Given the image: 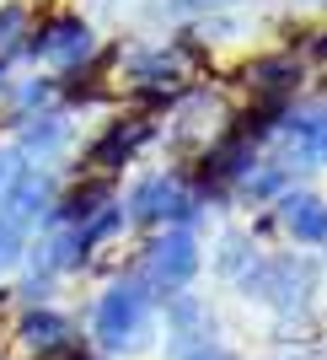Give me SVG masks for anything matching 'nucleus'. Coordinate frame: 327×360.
<instances>
[{"instance_id":"0eeeda50","label":"nucleus","mask_w":327,"mask_h":360,"mask_svg":"<svg viewBox=\"0 0 327 360\" xmlns=\"http://www.w3.org/2000/svg\"><path fill=\"white\" fill-rule=\"evenodd\" d=\"M279 221L295 242H327V205L316 194H284L279 199Z\"/></svg>"},{"instance_id":"ddd939ff","label":"nucleus","mask_w":327,"mask_h":360,"mask_svg":"<svg viewBox=\"0 0 327 360\" xmlns=\"http://www.w3.org/2000/svg\"><path fill=\"white\" fill-rule=\"evenodd\" d=\"M22 32H27V6H6V11H0V54H11V49L27 44Z\"/></svg>"},{"instance_id":"f3484780","label":"nucleus","mask_w":327,"mask_h":360,"mask_svg":"<svg viewBox=\"0 0 327 360\" xmlns=\"http://www.w3.org/2000/svg\"><path fill=\"white\" fill-rule=\"evenodd\" d=\"M188 6H204V0H188ZM209 6H215V0H209Z\"/></svg>"},{"instance_id":"f03ea898","label":"nucleus","mask_w":327,"mask_h":360,"mask_svg":"<svg viewBox=\"0 0 327 360\" xmlns=\"http://www.w3.org/2000/svg\"><path fill=\"white\" fill-rule=\"evenodd\" d=\"M194 274H199V242L188 231L156 237L145 248V258H140V285H150V290H182Z\"/></svg>"},{"instance_id":"a211bd4d","label":"nucleus","mask_w":327,"mask_h":360,"mask_svg":"<svg viewBox=\"0 0 327 360\" xmlns=\"http://www.w3.org/2000/svg\"><path fill=\"white\" fill-rule=\"evenodd\" d=\"M0 86H6V70H0Z\"/></svg>"},{"instance_id":"423d86ee","label":"nucleus","mask_w":327,"mask_h":360,"mask_svg":"<svg viewBox=\"0 0 327 360\" xmlns=\"http://www.w3.org/2000/svg\"><path fill=\"white\" fill-rule=\"evenodd\" d=\"M48 199H54V178L32 167V172H16V178L6 183V199H0V205H6L16 221H38V215L48 210Z\"/></svg>"},{"instance_id":"39448f33","label":"nucleus","mask_w":327,"mask_h":360,"mask_svg":"<svg viewBox=\"0 0 327 360\" xmlns=\"http://www.w3.org/2000/svg\"><path fill=\"white\" fill-rule=\"evenodd\" d=\"M22 345L38 349V360H75L81 333H75V323L60 317V312H32L27 323H22Z\"/></svg>"},{"instance_id":"2eb2a0df","label":"nucleus","mask_w":327,"mask_h":360,"mask_svg":"<svg viewBox=\"0 0 327 360\" xmlns=\"http://www.w3.org/2000/svg\"><path fill=\"white\" fill-rule=\"evenodd\" d=\"M16 172H22V167H16V156H11V150H0V194H6V183H11Z\"/></svg>"},{"instance_id":"9b49d317","label":"nucleus","mask_w":327,"mask_h":360,"mask_svg":"<svg viewBox=\"0 0 327 360\" xmlns=\"http://www.w3.org/2000/svg\"><path fill=\"white\" fill-rule=\"evenodd\" d=\"M253 86L263 91V97H268L274 108H279V97H284L290 86H295V65H290V60H263V65L253 70Z\"/></svg>"},{"instance_id":"dca6fc26","label":"nucleus","mask_w":327,"mask_h":360,"mask_svg":"<svg viewBox=\"0 0 327 360\" xmlns=\"http://www.w3.org/2000/svg\"><path fill=\"white\" fill-rule=\"evenodd\" d=\"M188 360H231V355H225V349H194Z\"/></svg>"},{"instance_id":"6e6552de","label":"nucleus","mask_w":327,"mask_h":360,"mask_svg":"<svg viewBox=\"0 0 327 360\" xmlns=\"http://www.w3.org/2000/svg\"><path fill=\"white\" fill-rule=\"evenodd\" d=\"M284 135H290V146H295L300 156L327 162V103H312V108H300V113H290Z\"/></svg>"},{"instance_id":"f8f14e48","label":"nucleus","mask_w":327,"mask_h":360,"mask_svg":"<svg viewBox=\"0 0 327 360\" xmlns=\"http://www.w3.org/2000/svg\"><path fill=\"white\" fill-rule=\"evenodd\" d=\"M22 146H27L32 156L60 150V146H65V119H60V113H44L38 124H27V129H22Z\"/></svg>"},{"instance_id":"6ab92c4d","label":"nucleus","mask_w":327,"mask_h":360,"mask_svg":"<svg viewBox=\"0 0 327 360\" xmlns=\"http://www.w3.org/2000/svg\"><path fill=\"white\" fill-rule=\"evenodd\" d=\"M322 54H327V38H322Z\"/></svg>"},{"instance_id":"f257e3e1","label":"nucleus","mask_w":327,"mask_h":360,"mask_svg":"<svg viewBox=\"0 0 327 360\" xmlns=\"http://www.w3.org/2000/svg\"><path fill=\"white\" fill-rule=\"evenodd\" d=\"M145 317H150V290L140 285V280H119V285L102 290L91 328H97V339H102L107 349H119V345H134V339H140Z\"/></svg>"},{"instance_id":"4468645a","label":"nucleus","mask_w":327,"mask_h":360,"mask_svg":"<svg viewBox=\"0 0 327 360\" xmlns=\"http://www.w3.org/2000/svg\"><path fill=\"white\" fill-rule=\"evenodd\" d=\"M22 231H27V221H16V215L0 205V269H6V264L22 253Z\"/></svg>"},{"instance_id":"9d476101","label":"nucleus","mask_w":327,"mask_h":360,"mask_svg":"<svg viewBox=\"0 0 327 360\" xmlns=\"http://www.w3.org/2000/svg\"><path fill=\"white\" fill-rule=\"evenodd\" d=\"M129 75H134L145 91H156V97H161V91H178V81H182V70H178V60H172V54H134V60H129Z\"/></svg>"},{"instance_id":"1a4fd4ad","label":"nucleus","mask_w":327,"mask_h":360,"mask_svg":"<svg viewBox=\"0 0 327 360\" xmlns=\"http://www.w3.org/2000/svg\"><path fill=\"white\" fill-rule=\"evenodd\" d=\"M145 135H150V124H145V119L113 124V129H107V135L97 140V146H91V162H97V167H113V162H124V156H129V150L140 146Z\"/></svg>"},{"instance_id":"7ed1b4c3","label":"nucleus","mask_w":327,"mask_h":360,"mask_svg":"<svg viewBox=\"0 0 327 360\" xmlns=\"http://www.w3.org/2000/svg\"><path fill=\"white\" fill-rule=\"evenodd\" d=\"M129 210L140 221H194L199 215V194L188 188L182 178H145L140 188L129 194Z\"/></svg>"},{"instance_id":"20e7f679","label":"nucleus","mask_w":327,"mask_h":360,"mask_svg":"<svg viewBox=\"0 0 327 360\" xmlns=\"http://www.w3.org/2000/svg\"><path fill=\"white\" fill-rule=\"evenodd\" d=\"M91 49H97V38H91V27L81 16H54V22L32 38V54L48 60V65H60V70H75L81 60H91Z\"/></svg>"}]
</instances>
